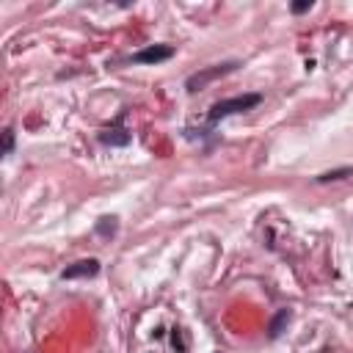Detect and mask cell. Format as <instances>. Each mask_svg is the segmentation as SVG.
I'll list each match as a JSON object with an SVG mask.
<instances>
[{
  "label": "cell",
  "instance_id": "obj_7",
  "mask_svg": "<svg viewBox=\"0 0 353 353\" xmlns=\"http://www.w3.org/2000/svg\"><path fill=\"white\" fill-rule=\"evenodd\" d=\"M287 320H290V312L281 309V312L276 314V320L270 323V336H279V328H281V323H287Z\"/></svg>",
  "mask_w": 353,
  "mask_h": 353
},
{
  "label": "cell",
  "instance_id": "obj_1",
  "mask_svg": "<svg viewBox=\"0 0 353 353\" xmlns=\"http://www.w3.org/2000/svg\"><path fill=\"white\" fill-rule=\"evenodd\" d=\"M262 102V94H243V97H229V99H221L210 108L207 113V124H204V132H210L212 127H218L223 119L229 116H240V113H248L251 108H256Z\"/></svg>",
  "mask_w": 353,
  "mask_h": 353
},
{
  "label": "cell",
  "instance_id": "obj_8",
  "mask_svg": "<svg viewBox=\"0 0 353 353\" xmlns=\"http://www.w3.org/2000/svg\"><path fill=\"white\" fill-rule=\"evenodd\" d=\"M14 152V130L6 127L3 130V154H11Z\"/></svg>",
  "mask_w": 353,
  "mask_h": 353
},
{
  "label": "cell",
  "instance_id": "obj_5",
  "mask_svg": "<svg viewBox=\"0 0 353 353\" xmlns=\"http://www.w3.org/2000/svg\"><path fill=\"white\" fill-rule=\"evenodd\" d=\"M99 273V262L97 259H80L69 268L61 270V279H88V276H97Z\"/></svg>",
  "mask_w": 353,
  "mask_h": 353
},
{
  "label": "cell",
  "instance_id": "obj_2",
  "mask_svg": "<svg viewBox=\"0 0 353 353\" xmlns=\"http://www.w3.org/2000/svg\"><path fill=\"white\" fill-rule=\"evenodd\" d=\"M240 66V61H226V63H212V66H207V69H201V72H193L188 80H185V88L190 91V94H196V91H201L207 83H212L215 77H223V74H229V72H234Z\"/></svg>",
  "mask_w": 353,
  "mask_h": 353
},
{
  "label": "cell",
  "instance_id": "obj_4",
  "mask_svg": "<svg viewBox=\"0 0 353 353\" xmlns=\"http://www.w3.org/2000/svg\"><path fill=\"white\" fill-rule=\"evenodd\" d=\"M121 121H124V113H119V116H116V121L99 132V141H102V143H108V146H127L132 135L121 127Z\"/></svg>",
  "mask_w": 353,
  "mask_h": 353
},
{
  "label": "cell",
  "instance_id": "obj_6",
  "mask_svg": "<svg viewBox=\"0 0 353 353\" xmlns=\"http://www.w3.org/2000/svg\"><path fill=\"white\" fill-rule=\"evenodd\" d=\"M345 176H353V168L345 165V168H334V171H325L317 176V182H336V179H345Z\"/></svg>",
  "mask_w": 353,
  "mask_h": 353
},
{
  "label": "cell",
  "instance_id": "obj_10",
  "mask_svg": "<svg viewBox=\"0 0 353 353\" xmlns=\"http://www.w3.org/2000/svg\"><path fill=\"white\" fill-rule=\"evenodd\" d=\"M171 342H174V347H179V353L185 350V342H182V334H179V328H174V339H171Z\"/></svg>",
  "mask_w": 353,
  "mask_h": 353
},
{
  "label": "cell",
  "instance_id": "obj_9",
  "mask_svg": "<svg viewBox=\"0 0 353 353\" xmlns=\"http://www.w3.org/2000/svg\"><path fill=\"white\" fill-rule=\"evenodd\" d=\"M312 6H314L312 0H301V3H292V6H290V11H292V14H303V11H309Z\"/></svg>",
  "mask_w": 353,
  "mask_h": 353
},
{
  "label": "cell",
  "instance_id": "obj_3",
  "mask_svg": "<svg viewBox=\"0 0 353 353\" xmlns=\"http://www.w3.org/2000/svg\"><path fill=\"white\" fill-rule=\"evenodd\" d=\"M171 55H174V47H171V44H149V47L138 50L130 61H132V63H163V61H168Z\"/></svg>",
  "mask_w": 353,
  "mask_h": 353
}]
</instances>
